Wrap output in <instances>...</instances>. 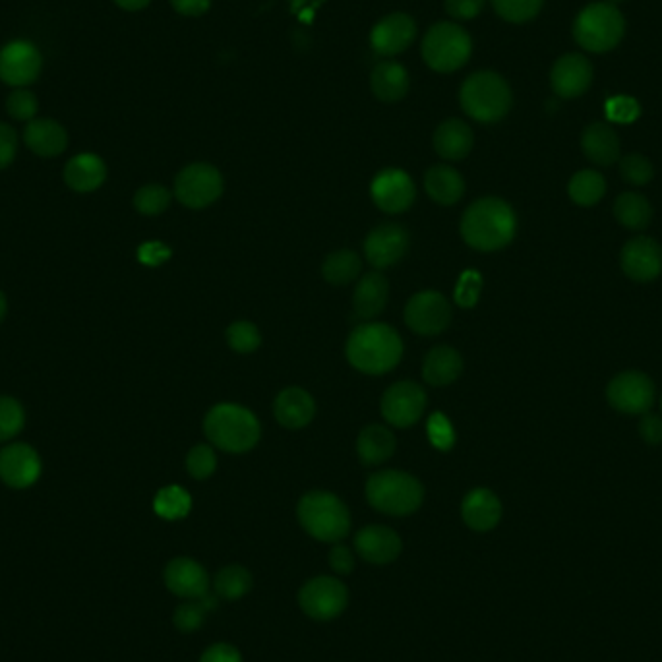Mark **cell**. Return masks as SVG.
I'll return each mask as SVG.
<instances>
[{
	"mask_svg": "<svg viewBox=\"0 0 662 662\" xmlns=\"http://www.w3.org/2000/svg\"><path fill=\"white\" fill-rule=\"evenodd\" d=\"M641 115V107L637 99L628 97V95H618L606 101V117L608 121L618 122V124H632L637 121Z\"/></svg>",
	"mask_w": 662,
	"mask_h": 662,
	"instance_id": "cell-48",
	"label": "cell"
},
{
	"mask_svg": "<svg viewBox=\"0 0 662 662\" xmlns=\"http://www.w3.org/2000/svg\"><path fill=\"white\" fill-rule=\"evenodd\" d=\"M403 357V341L388 324H364L347 339V359L364 374H386Z\"/></svg>",
	"mask_w": 662,
	"mask_h": 662,
	"instance_id": "cell-2",
	"label": "cell"
},
{
	"mask_svg": "<svg viewBox=\"0 0 662 662\" xmlns=\"http://www.w3.org/2000/svg\"><path fill=\"white\" fill-rule=\"evenodd\" d=\"M330 564L337 573H351L355 568V558L347 546L337 544L330 552Z\"/></svg>",
	"mask_w": 662,
	"mask_h": 662,
	"instance_id": "cell-54",
	"label": "cell"
},
{
	"mask_svg": "<svg viewBox=\"0 0 662 662\" xmlns=\"http://www.w3.org/2000/svg\"><path fill=\"white\" fill-rule=\"evenodd\" d=\"M192 508V498L190 494L177 486V484H171V486H165L157 492L155 500H153V510L163 517V519H169V521H175V519H182L186 517L188 512Z\"/></svg>",
	"mask_w": 662,
	"mask_h": 662,
	"instance_id": "cell-37",
	"label": "cell"
},
{
	"mask_svg": "<svg viewBox=\"0 0 662 662\" xmlns=\"http://www.w3.org/2000/svg\"><path fill=\"white\" fill-rule=\"evenodd\" d=\"M395 452V436L382 424H370L362 430L357 440V453L362 465L372 467L388 461Z\"/></svg>",
	"mask_w": 662,
	"mask_h": 662,
	"instance_id": "cell-33",
	"label": "cell"
},
{
	"mask_svg": "<svg viewBox=\"0 0 662 662\" xmlns=\"http://www.w3.org/2000/svg\"><path fill=\"white\" fill-rule=\"evenodd\" d=\"M575 43L589 53H608L620 45L626 33V20L612 2L585 6L573 22Z\"/></svg>",
	"mask_w": 662,
	"mask_h": 662,
	"instance_id": "cell-5",
	"label": "cell"
},
{
	"mask_svg": "<svg viewBox=\"0 0 662 662\" xmlns=\"http://www.w3.org/2000/svg\"><path fill=\"white\" fill-rule=\"evenodd\" d=\"M405 322L421 335L442 333L452 322V306L436 291H422L405 306Z\"/></svg>",
	"mask_w": 662,
	"mask_h": 662,
	"instance_id": "cell-13",
	"label": "cell"
},
{
	"mask_svg": "<svg viewBox=\"0 0 662 662\" xmlns=\"http://www.w3.org/2000/svg\"><path fill=\"white\" fill-rule=\"evenodd\" d=\"M374 204L386 213H401L409 210L415 202V184L401 169H384L376 175L370 186Z\"/></svg>",
	"mask_w": 662,
	"mask_h": 662,
	"instance_id": "cell-16",
	"label": "cell"
},
{
	"mask_svg": "<svg viewBox=\"0 0 662 662\" xmlns=\"http://www.w3.org/2000/svg\"><path fill=\"white\" fill-rule=\"evenodd\" d=\"M390 285L380 271H370L362 277L355 289L353 308L355 316L361 320L376 318L388 304Z\"/></svg>",
	"mask_w": 662,
	"mask_h": 662,
	"instance_id": "cell-26",
	"label": "cell"
},
{
	"mask_svg": "<svg viewBox=\"0 0 662 662\" xmlns=\"http://www.w3.org/2000/svg\"><path fill=\"white\" fill-rule=\"evenodd\" d=\"M434 150L440 157L459 161L473 150V130L467 122L448 119L442 122L434 132Z\"/></svg>",
	"mask_w": 662,
	"mask_h": 662,
	"instance_id": "cell-29",
	"label": "cell"
},
{
	"mask_svg": "<svg viewBox=\"0 0 662 662\" xmlns=\"http://www.w3.org/2000/svg\"><path fill=\"white\" fill-rule=\"evenodd\" d=\"M113 2L128 12H138L150 4V0H113Z\"/></svg>",
	"mask_w": 662,
	"mask_h": 662,
	"instance_id": "cell-57",
	"label": "cell"
},
{
	"mask_svg": "<svg viewBox=\"0 0 662 662\" xmlns=\"http://www.w3.org/2000/svg\"><path fill=\"white\" fill-rule=\"evenodd\" d=\"M608 403L626 415H645L655 401V384L643 372H622L606 388Z\"/></svg>",
	"mask_w": 662,
	"mask_h": 662,
	"instance_id": "cell-10",
	"label": "cell"
},
{
	"mask_svg": "<svg viewBox=\"0 0 662 662\" xmlns=\"http://www.w3.org/2000/svg\"><path fill=\"white\" fill-rule=\"evenodd\" d=\"M426 432H428L430 444L436 450H442V452L452 450L453 444H455V430L446 415H442V413L430 415L428 424H426Z\"/></svg>",
	"mask_w": 662,
	"mask_h": 662,
	"instance_id": "cell-46",
	"label": "cell"
},
{
	"mask_svg": "<svg viewBox=\"0 0 662 662\" xmlns=\"http://www.w3.org/2000/svg\"><path fill=\"white\" fill-rule=\"evenodd\" d=\"M517 217L512 206L500 198H481L461 219L465 242L481 252H494L508 246L515 237Z\"/></svg>",
	"mask_w": 662,
	"mask_h": 662,
	"instance_id": "cell-1",
	"label": "cell"
},
{
	"mask_svg": "<svg viewBox=\"0 0 662 662\" xmlns=\"http://www.w3.org/2000/svg\"><path fill=\"white\" fill-rule=\"evenodd\" d=\"M486 0H446V12L455 20H473L484 8Z\"/></svg>",
	"mask_w": 662,
	"mask_h": 662,
	"instance_id": "cell-51",
	"label": "cell"
},
{
	"mask_svg": "<svg viewBox=\"0 0 662 662\" xmlns=\"http://www.w3.org/2000/svg\"><path fill=\"white\" fill-rule=\"evenodd\" d=\"M661 409H662V399H661Z\"/></svg>",
	"mask_w": 662,
	"mask_h": 662,
	"instance_id": "cell-60",
	"label": "cell"
},
{
	"mask_svg": "<svg viewBox=\"0 0 662 662\" xmlns=\"http://www.w3.org/2000/svg\"><path fill=\"white\" fill-rule=\"evenodd\" d=\"M273 413L277 422L285 428H304L314 419L316 405L310 393L301 388H287L277 395Z\"/></svg>",
	"mask_w": 662,
	"mask_h": 662,
	"instance_id": "cell-25",
	"label": "cell"
},
{
	"mask_svg": "<svg viewBox=\"0 0 662 662\" xmlns=\"http://www.w3.org/2000/svg\"><path fill=\"white\" fill-rule=\"evenodd\" d=\"M26 146L39 157H57L68 146V134L61 122L33 119L24 130Z\"/></svg>",
	"mask_w": 662,
	"mask_h": 662,
	"instance_id": "cell-27",
	"label": "cell"
},
{
	"mask_svg": "<svg viewBox=\"0 0 662 662\" xmlns=\"http://www.w3.org/2000/svg\"><path fill=\"white\" fill-rule=\"evenodd\" d=\"M26 413L20 401L14 397H0V442L12 440L22 432Z\"/></svg>",
	"mask_w": 662,
	"mask_h": 662,
	"instance_id": "cell-40",
	"label": "cell"
},
{
	"mask_svg": "<svg viewBox=\"0 0 662 662\" xmlns=\"http://www.w3.org/2000/svg\"><path fill=\"white\" fill-rule=\"evenodd\" d=\"M424 407L426 393L415 382H397L382 397V415L397 428H407L419 422Z\"/></svg>",
	"mask_w": 662,
	"mask_h": 662,
	"instance_id": "cell-14",
	"label": "cell"
},
{
	"mask_svg": "<svg viewBox=\"0 0 662 662\" xmlns=\"http://www.w3.org/2000/svg\"><path fill=\"white\" fill-rule=\"evenodd\" d=\"M107 179V165L95 153H80L64 167V181L76 192H93Z\"/></svg>",
	"mask_w": 662,
	"mask_h": 662,
	"instance_id": "cell-28",
	"label": "cell"
},
{
	"mask_svg": "<svg viewBox=\"0 0 662 662\" xmlns=\"http://www.w3.org/2000/svg\"><path fill=\"white\" fill-rule=\"evenodd\" d=\"M204 432L213 446L223 452L244 453L260 440V422L242 405L221 403L204 419Z\"/></svg>",
	"mask_w": 662,
	"mask_h": 662,
	"instance_id": "cell-3",
	"label": "cell"
},
{
	"mask_svg": "<svg viewBox=\"0 0 662 662\" xmlns=\"http://www.w3.org/2000/svg\"><path fill=\"white\" fill-rule=\"evenodd\" d=\"M417 37V24L409 14L393 12L382 18L370 33L372 49L382 57H395L409 49Z\"/></svg>",
	"mask_w": 662,
	"mask_h": 662,
	"instance_id": "cell-15",
	"label": "cell"
},
{
	"mask_svg": "<svg viewBox=\"0 0 662 662\" xmlns=\"http://www.w3.org/2000/svg\"><path fill=\"white\" fill-rule=\"evenodd\" d=\"M612 2H622V0H612Z\"/></svg>",
	"mask_w": 662,
	"mask_h": 662,
	"instance_id": "cell-59",
	"label": "cell"
},
{
	"mask_svg": "<svg viewBox=\"0 0 662 662\" xmlns=\"http://www.w3.org/2000/svg\"><path fill=\"white\" fill-rule=\"evenodd\" d=\"M361 266L359 254H355L353 250H339L326 258L322 273L331 285H347L359 277Z\"/></svg>",
	"mask_w": 662,
	"mask_h": 662,
	"instance_id": "cell-36",
	"label": "cell"
},
{
	"mask_svg": "<svg viewBox=\"0 0 662 662\" xmlns=\"http://www.w3.org/2000/svg\"><path fill=\"white\" fill-rule=\"evenodd\" d=\"M43 68L41 51L26 39H14L0 49V80L10 88L33 84Z\"/></svg>",
	"mask_w": 662,
	"mask_h": 662,
	"instance_id": "cell-11",
	"label": "cell"
},
{
	"mask_svg": "<svg viewBox=\"0 0 662 662\" xmlns=\"http://www.w3.org/2000/svg\"><path fill=\"white\" fill-rule=\"evenodd\" d=\"M366 498L374 510L390 515H409L421 508V482L403 471H380L366 482Z\"/></svg>",
	"mask_w": 662,
	"mask_h": 662,
	"instance_id": "cell-7",
	"label": "cell"
},
{
	"mask_svg": "<svg viewBox=\"0 0 662 662\" xmlns=\"http://www.w3.org/2000/svg\"><path fill=\"white\" fill-rule=\"evenodd\" d=\"M620 262L630 279L637 283H649L661 275L662 246L649 237H637L626 242Z\"/></svg>",
	"mask_w": 662,
	"mask_h": 662,
	"instance_id": "cell-18",
	"label": "cell"
},
{
	"mask_svg": "<svg viewBox=\"0 0 662 662\" xmlns=\"http://www.w3.org/2000/svg\"><path fill=\"white\" fill-rule=\"evenodd\" d=\"M37 97L26 88H16L6 99V111L16 121H33L37 115Z\"/></svg>",
	"mask_w": 662,
	"mask_h": 662,
	"instance_id": "cell-45",
	"label": "cell"
},
{
	"mask_svg": "<svg viewBox=\"0 0 662 662\" xmlns=\"http://www.w3.org/2000/svg\"><path fill=\"white\" fill-rule=\"evenodd\" d=\"M581 148L589 161L601 167H610L620 159L618 134L604 122H593L583 130Z\"/></svg>",
	"mask_w": 662,
	"mask_h": 662,
	"instance_id": "cell-24",
	"label": "cell"
},
{
	"mask_svg": "<svg viewBox=\"0 0 662 662\" xmlns=\"http://www.w3.org/2000/svg\"><path fill=\"white\" fill-rule=\"evenodd\" d=\"M41 475V459L28 444H12L0 452V479L10 488H28Z\"/></svg>",
	"mask_w": 662,
	"mask_h": 662,
	"instance_id": "cell-20",
	"label": "cell"
},
{
	"mask_svg": "<svg viewBox=\"0 0 662 662\" xmlns=\"http://www.w3.org/2000/svg\"><path fill=\"white\" fill-rule=\"evenodd\" d=\"M215 467H217V457H215V452L211 450L210 446H206V444H200V446L192 448L188 453V457H186V469L198 481H204V479L211 477Z\"/></svg>",
	"mask_w": 662,
	"mask_h": 662,
	"instance_id": "cell-47",
	"label": "cell"
},
{
	"mask_svg": "<svg viewBox=\"0 0 662 662\" xmlns=\"http://www.w3.org/2000/svg\"><path fill=\"white\" fill-rule=\"evenodd\" d=\"M424 186L428 196L442 206H453L465 194L463 177L450 165L430 167L424 177Z\"/></svg>",
	"mask_w": 662,
	"mask_h": 662,
	"instance_id": "cell-32",
	"label": "cell"
},
{
	"mask_svg": "<svg viewBox=\"0 0 662 662\" xmlns=\"http://www.w3.org/2000/svg\"><path fill=\"white\" fill-rule=\"evenodd\" d=\"M620 173H622V179L633 186H645L647 182L653 181V175H655L651 161L639 153L626 155L620 161Z\"/></svg>",
	"mask_w": 662,
	"mask_h": 662,
	"instance_id": "cell-43",
	"label": "cell"
},
{
	"mask_svg": "<svg viewBox=\"0 0 662 662\" xmlns=\"http://www.w3.org/2000/svg\"><path fill=\"white\" fill-rule=\"evenodd\" d=\"M182 16H202L210 10L211 0H169Z\"/></svg>",
	"mask_w": 662,
	"mask_h": 662,
	"instance_id": "cell-56",
	"label": "cell"
},
{
	"mask_svg": "<svg viewBox=\"0 0 662 662\" xmlns=\"http://www.w3.org/2000/svg\"><path fill=\"white\" fill-rule=\"evenodd\" d=\"M422 59L442 74H450L465 66L473 53L471 35L453 22L434 24L422 39Z\"/></svg>",
	"mask_w": 662,
	"mask_h": 662,
	"instance_id": "cell-8",
	"label": "cell"
},
{
	"mask_svg": "<svg viewBox=\"0 0 662 662\" xmlns=\"http://www.w3.org/2000/svg\"><path fill=\"white\" fill-rule=\"evenodd\" d=\"M349 601L345 585L335 577H316L302 587L299 602L302 610L316 620L337 618Z\"/></svg>",
	"mask_w": 662,
	"mask_h": 662,
	"instance_id": "cell-12",
	"label": "cell"
},
{
	"mask_svg": "<svg viewBox=\"0 0 662 662\" xmlns=\"http://www.w3.org/2000/svg\"><path fill=\"white\" fill-rule=\"evenodd\" d=\"M165 583L171 593L182 599H202L208 595L210 579L206 570L190 560V558H175L165 568Z\"/></svg>",
	"mask_w": 662,
	"mask_h": 662,
	"instance_id": "cell-21",
	"label": "cell"
},
{
	"mask_svg": "<svg viewBox=\"0 0 662 662\" xmlns=\"http://www.w3.org/2000/svg\"><path fill=\"white\" fill-rule=\"evenodd\" d=\"M463 111L477 122L502 121L512 109L510 84L496 72L482 70L471 74L459 91Z\"/></svg>",
	"mask_w": 662,
	"mask_h": 662,
	"instance_id": "cell-4",
	"label": "cell"
},
{
	"mask_svg": "<svg viewBox=\"0 0 662 662\" xmlns=\"http://www.w3.org/2000/svg\"><path fill=\"white\" fill-rule=\"evenodd\" d=\"M355 548L366 562L390 564L401 554L399 535L382 525L364 527L355 537Z\"/></svg>",
	"mask_w": 662,
	"mask_h": 662,
	"instance_id": "cell-22",
	"label": "cell"
},
{
	"mask_svg": "<svg viewBox=\"0 0 662 662\" xmlns=\"http://www.w3.org/2000/svg\"><path fill=\"white\" fill-rule=\"evenodd\" d=\"M200 662H242V657L241 653L235 647L225 645V643H219V645L210 647L202 655V661Z\"/></svg>",
	"mask_w": 662,
	"mask_h": 662,
	"instance_id": "cell-55",
	"label": "cell"
},
{
	"mask_svg": "<svg viewBox=\"0 0 662 662\" xmlns=\"http://www.w3.org/2000/svg\"><path fill=\"white\" fill-rule=\"evenodd\" d=\"M639 434L641 438L651 444L657 446L662 444V419L657 415H645L641 422H639Z\"/></svg>",
	"mask_w": 662,
	"mask_h": 662,
	"instance_id": "cell-53",
	"label": "cell"
},
{
	"mask_svg": "<svg viewBox=\"0 0 662 662\" xmlns=\"http://www.w3.org/2000/svg\"><path fill=\"white\" fill-rule=\"evenodd\" d=\"M372 93L386 103L403 99L409 91V74L399 62H380L370 76Z\"/></svg>",
	"mask_w": 662,
	"mask_h": 662,
	"instance_id": "cell-31",
	"label": "cell"
},
{
	"mask_svg": "<svg viewBox=\"0 0 662 662\" xmlns=\"http://www.w3.org/2000/svg\"><path fill=\"white\" fill-rule=\"evenodd\" d=\"M171 204V192L161 184L142 186L134 196V208L144 215H157Z\"/></svg>",
	"mask_w": 662,
	"mask_h": 662,
	"instance_id": "cell-41",
	"label": "cell"
},
{
	"mask_svg": "<svg viewBox=\"0 0 662 662\" xmlns=\"http://www.w3.org/2000/svg\"><path fill=\"white\" fill-rule=\"evenodd\" d=\"M252 587V575L242 566H229L217 573L215 593L227 601L244 597Z\"/></svg>",
	"mask_w": 662,
	"mask_h": 662,
	"instance_id": "cell-38",
	"label": "cell"
},
{
	"mask_svg": "<svg viewBox=\"0 0 662 662\" xmlns=\"http://www.w3.org/2000/svg\"><path fill=\"white\" fill-rule=\"evenodd\" d=\"M481 291V273L475 270L463 271L461 277H459V281H457V285H455L453 299H455V304L461 306V308H473L479 302Z\"/></svg>",
	"mask_w": 662,
	"mask_h": 662,
	"instance_id": "cell-44",
	"label": "cell"
},
{
	"mask_svg": "<svg viewBox=\"0 0 662 662\" xmlns=\"http://www.w3.org/2000/svg\"><path fill=\"white\" fill-rule=\"evenodd\" d=\"M299 521L310 537L322 542L341 541L351 529L347 506L335 494L320 490L302 496Z\"/></svg>",
	"mask_w": 662,
	"mask_h": 662,
	"instance_id": "cell-6",
	"label": "cell"
},
{
	"mask_svg": "<svg viewBox=\"0 0 662 662\" xmlns=\"http://www.w3.org/2000/svg\"><path fill=\"white\" fill-rule=\"evenodd\" d=\"M461 513H463L465 523L473 531L484 533L498 525V521L502 517V504L492 490L475 488L465 496Z\"/></svg>",
	"mask_w": 662,
	"mask_h": 662,
	"instance_id": "cell-23",
	"label": "cell"
},
{
	"mask_svg": "<svg viewBox=\"0 0 662 662\" xmlns=\"http://www.w3.org/2000/svg\"><path fill=\"white\" fill-rule=\"evenodd\" d=\"M606 192V181L601 173L597 171H579L572 177V181L568 184V194L577 206L589 208L595 206L597 202H601L602 196Z\"/></svg>",
	"mask_w": 662,
	"mask_h": 662,
	"instance_id": "cell-35",
	"label": "cell"
},
{
	"mask_svg": "<svg viewBox=\"0 0 662 662\" xmlns=\"http://www.w3.org/2000/svg\"><path fill=\"white\" fill-rule=\"evenodd\" d=\"M206 612H210V610L206 608V604L202 599H194V602H184L175 612V626L184 633L196 632L202 626Z\"/></svg>",
	"mask_w": 662,
	"mask_h": 662,
	"instance_id": "cell-49",
	"label": "cell"
},
{
	"mask_svg": "<svg viewBox=\"0 0 662 662\" xmlns=\"http://www.w3.org/2000/svg\"><path fill=\"white\" fill-rule=\"evenodd\" d=\"M6 308H8V306H6V297L0 293V322H2L4 316H6Z\"/></svg>",
	"mask_w": 662,
	"mask_h": 662,
	"instance_id": "cell-58",
	"label": "cell"
},
{
	"mask_svg": "<svg viewBox=\"0 0 662 662\" xmlns=\"http://www.w3.org/2000/svg\"><path fill=\"white\" fill-rule=\"evenodd\" d=\"M227 343L237 353H252L260 347V331L250 322H235L227 330Z\"/></svg>",
	"mask_w": 662,
	"mask_h": 662,
	"instance_id": "cell-42",
	"label": "cell"
},
{
	"mask_svg": "<svg viewBox=\"0 0 662 662\" xmlns=\"http://www.w3.org/2000/svg\"><path fill=\"white\" fill-rule=\"evenodd\" d=\"M461 372L463 359L448 345L434 347L422 364V376L430 386H448L461 376Z\"/></svg>",
	"mask_w": 662,
	"mask_h": 662,
	"instance_id": "cell-30",
	"label": "cell"
},
{
	"mask_svg": "<svg viewBox=\"0 0 662 662\" xmlns=\"http://www.w3.org/2000/svg\"><path fill=\"white\" fill-rule=\"evenodd\" d=\"M614 215L618 223L632 231H641L649 225L653 217V208L649 200L637 192H624L614 202Z\"/></svg>",
	"mask_w": 662,
	"mask_h": 662,
	"instance_id": "cell-34",
	"label": "cell"
},
{
	"mask_svg": "<svg viewBox=\"0 0 662 662\" xmlns=\"http://www.w3.org/2000/svg\"><path fill=\"white\" fill-rule=\"evenodd\" d=\"M496 14L512 24H525L539 16L544 0H492Z\"/></svg>",
	"mask_w": 662,
	"mask_h": 662,
	"instance_id": "cell-39",
	"label": "cell"
},
{
	"mask_svg": "<svg viewBox=\"0 0 662 662\" xmlns=\"http://www.w3.org/2000/svg\"><path fill=\"white\" fill-rule=\"evenodd\" d=\"M409 248V233L395 223L376 227L364 241L366 260L376 270H386L397 264Z\"/></svg>",
	"mask_w": 662,
	"mask_h": 662,
	"instance_id": "cell-17",
	"label": "cell"
},
{
	"mask_svg": "<svg viewBox=\"0 0 662 662\" xmlns=\"http://www.w3.org/2000/svg\"><path fill=\"white\" fill-rule=\"evenodd\" d=\"M223 192L221 173L208 163H192L184 167L177 181L175 194L186 208L202 210L213 204Z\"/></svg>",
	"mask_w": 662,
	"mask_h": 662,
	"instance_id": "cell-9",
	"label": "cell"
},
{
	"mask_svg": "<svg viewBox=\"0 0 662 662\" xmlns=\"http://www.w3.org/2000/svg\"><path fill=\"white\" fill-rule=\"evenodd\" d=\"M171 258V250L161 242H146L138 250V260L146 266H161Z\"/></svg>",
	"mask_w": 662,
	"mask_h": 662,
	"instance_id": "cell-52",
	"label": "cell"
},
{
	"mask_svg": "<svg viewBox=\"0 0 662 662\" xmlns=\"http://www.w3.org/2000/svg\"><path fill=\"white\" fill-rule=\"evenodd\" d=\"M16 151H18L16 130L10 124L0 122V169H6L14 161Z\"/></svg>",
	"mask_w": 662,
	"mask_h": 662,
	"instance_id": "cell-50",
	"label": "cell"
},
{
	"mask_svg": "<svg viewBox=\"0 0 662 662\" xmlns=\"http://www.w3.org/2000/svg\"><path fill=\"white\" fill-rule=\"evenodd\" d=\"M593 66L583 55L570 53L558 59L550 72V86L562 99H573L591 88Z\"/></svg>",
	"mask_w": 662,
	"mask_h": 662,
	"instance_id": "cell-19",
	"label": "cell"
}]
</instances>
